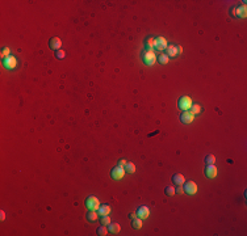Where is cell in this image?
I'll use <instances>...</instances> for the list:
<instances>
[{
	"label": "cell",
	"instance_id": "obj_8",
	"mask_svg": "<svg viewBox=\"0 0 247 236\" xmlns=\"http://www.w3.org/2000/svg\"><path fill=\"white\" fill-rule=\"evenodd\" d=\"M193 119H195V116L191 113V110L183 111L181 116H180V121L183 123H185V125H189V123H192V122H193Z\"/></svg>",
	"mask_w": 247,
	"mask_h": 236
},
{
	"label": "cell",
	"instance_id": "obj_19",
	"mask_svg": "<svg viewBox=\"0 0 247 236\" xmlns=\"http://www.w3.org/2000/svg\"><path fill=\"white\" fill-rule=\"evenodd\" d=\"M157 60L160 63V64H167V63L170 62V58H168V55H166V54H160V55L157 58Z\"/></svg>",
	"mask_w": 247,
	"mask_h": 236
},
{
	"label": "cell",
	"instance_id": "obj_21",
	"mask_svg": "<svg viewBox=\"0 0 247 236\" xmlns=\"http://www.w3.org/2000/svg\"><path fill=\"white\" fill-rule=\"evenodd\" d=\"M201 105L199 104H196V105H192V108H191V113L193 114V116H196V114H200L201 113Z\"/></svg>",
	"mask_w": 247,
	"mask_h": 236
},
{
	"label": "cell",
	"instance_id": "obj_3",
	"mask_svg": "<svg viewBox=\"0 0 247 236\" xmlns=\"http://www.w3.org/2000/svg\"><path fill=\"white\" fill-rule=\"evenodd\" d=\"M3 66L7 69H15L17 67V58L15 55H8L7 58H3Z\"/></svg>",
	"mask_w": 247,
	"mask_h": 236
},
{
	"label": "cell",
	"instance_id": "obj_33",
	"mask_svg": "<svg viewBox=\"0 0 247 236\" xmlns=\"http://www.w3.org/2000/svg\"><path fill=\"white\" fill-rule=\"evenodd\" d=\"M129 218H130V219H134V218H137V213H132L129 215Z\"/></svg>",
	"mask_w": 247,
	"mask_h": 236
},
{
	"label": "cell",
	"instance_id": "obj_26",
	"mask_svg": "<svg viewBox=\"0 0 247 236\" xmlns=\"http://www.w3.org/2000/svg\"><path fill=\"white\" fill-rule=\"evenodd\" d=\"M8 55H11L9 47H3V49H1V58H7Z\"/></svg>",
	"mask_w": 247,
	"mask_h": 236
},
{
	"label": "cell",
	"instance_id": "obj_14",
	"mask_svg": "<svg viewBox=\"0 0 247 236\" xmlns=\"http://www.w3.org/2000/svg\"><path fill=\"white\" fill-rule=\"evenodd\" d=\"M109 213H111V206H108V205H100V207L97 208V214L100 216L109 215Z\"/></svg>",
	"mask_w": 247,
	"mask_h": 236
},
{
	"label": "cell",
	"instance_id": "obj_23",
	"mask_svg": "<svg viewBox=\"0 0 247 236\" xmlns=\"http://www.w3.org/2000/svg\"><path fill=\"white\" fill-rule=\"evenodd\" d=\"M146 46H147V49L149 50H152L154 49V46H155V38H147V41H146Z\"/></svg>",
	"mask_w": 247,
	"mask_h": 236
},
{
	"label": "cell",
	"instance_id": "obj_22",
	"mask_svg": "<svg viewBox=\"0 0 247 236\" xmlns=\"http://www.w3.org/2000/svg\"><path fill=\"white\" fill-rule=\"evenodd\" d=\"M108 228H106V226H100L99 228H97V235H100V236H105V235H108Z\"/></svg>",
	"mask_w": 247,
	"mask_h": 236
},
{
	"label": "cell",
	"instance_id": "obj_10",
	"mask_svg": "<svg viewBox=\"0 0 247 236\" xmlns=\"http://www.w3.org/2000/svg\"><path fill=\"white\" fill-rule=\"evenodd\" d=\"M137 216L141 218L142 220L147 219L149 216H150V210H149L147 206H139L138 210H137Z\"/></svg>",
	"mask_w": 247,
	"mask_h": 236
},
{
	"label": "cell",
	"instance_id": "obj_20",
	"mask_svg": "<svg viewBox=\"0 0 247 236\" xmlns=\"http://www.w3.org/2000/svg\"><path fill=\"white\" fill-rule=\"evenodd\" d=\"M97 215H99V214H97L96 211H93V210H90V213L87 214V219L90 220V222H95V220L97 219Z\"/></svg>",
	"mask_w": 247,
	"mask_h": 236
},
{
	"label": "cell",
	"instance_id": "obj_18",
	"mask_svg": "<svg viewBox=\"0 0 247 236\" xmlns=\"http://www.w3.org/2000/svg\"><path fill=\"white\" fill-rule=\"evenodd\" d=\"M124 169H125V172H126V173H134V172H136V165H134V163L128 161L126 165L124 167Z\"/></svg>",
	"mask_w": 247,
	"mask_h": 236
},
{
	"label": "cell",
	"instance_id": "obj_32",
	"mask_svg": "<svg viewBox=\"0 0 247 236\" xmlns=\"http://www.w3.org/2000/svg\"><path fill=\"white\" fill-rule=\"evenodd\" d=\"M178 53H179V55L183 53V47L180 46V45H178Z\"/></svg>",
	"mask_w": 247,
	"mask_h": 236
},
{
	"label": "cell",
	"instance_id": "obj_24",
	"mask_svg": "<svg viewBox=\"0 0 247 236\" xmlns=\"http://www.w3.org/2000/svg\"><path fill=\"white\" fill-rule=\"evenodd\" d=\"M100 223H101L103 226H108L109 223H111V218H109V215H103L101 219H100Z\"/></svg>",
	"mask_w": 247,
	"mask_h": 236
},
{
	"label": "cell",
	"instance_id": "obj_13",
	"mask_svg": "<svg viewBox=\"0 0 247 236\" xmlns=\"http://www.w3.org/2000/svg\"><path fill=\"white\" fill-rule=\"evenodd\" d=\"M167 55H168V58L170 56H176V55H179V53H178V45H168L167 46Z\"/></svg>",
	"mask_w": 247,
	"mask_h": 236
},
{
	"label": "cell",
	"instance_id": "obj_25",
	"mask_svg": "<svg viewBox=\"0 0 247 236\" xmlns=\"http://www.w3.org/2000/svg\"><path fill=\"white\" fill-rule=\"evenodd\" d=\"M205 161H206V165L214 164V163H216V156L214 155H208L205 157Z\"/></svg>",
	"mask_w": 247,
	"mask_h": 236
},
{
	"label": "cell",
	"instance_id": "obj_6",
	"mask_svg": "<svg viewBox=\"0 0 247 236\" xmlns=\"http://www.w3.org/2000/svg\"><path fill=\"white\" fill-rule=\"evenodd\" d=\"M125 169L122 168V167H114L113 169L111 171V177L113 178V180H121V178H124V176H125Z\"/></svg>",
	"mask_w": 247,
	"mask_h": 236
},
{
	"label": "cell",
	"instance_id": "obj_28",
	"mask_svg": "<svg viewBox=\"0 0 247 236\" xmlns=\"http://www.w3.org/2000/svg\"><path fill=\"white\" fill-rule=\"evenodd\" d=\"M55 56H57L58 59H63V58L66 56V53H65L63 50H58L57 53H55Z\"/></svg>",
	"mask_w": 247,
	"mask_h": 236
},
{
	"label": "cell",
	"instance_id": "obj_27",
	"mask_svg": "<svg viewBox=\"0 0 247 236\" xmlns=\"http://www.w3.org/2000/svg\"><path fill=\"white\" fill-rule=\"evenodd\" d=\"M164 192H166V194L167 195H173L175 194V187H172V186H167L166 189H164Z\"/></svg>",
	"mask_w": 247,
	"mask_h": 236
},
{
	"label": "cell",
	"instance_id": "obj_1",
	"mask_svg": "<svg viewBox=\"0 0 247 236\" xmlns=\"http://www.w3.org/2000/svg\"><path fill=\"white\" fill-rule=\"evenodd\" d=\"M157 58H158V56L155 55L154 50L146 49V50L142 53V60L145 62V64H147V66L155 64V62H157Z\"/></svg>",
	"mask_w": 247,
	"mask_h": 236
},
{
	"label": "cell",
	"instance_id": "obj_30",
	"mask_svg": "<svg viewBox=\"0 0 247 236\" xmlns=\"http://www.w3.org/2000/svg\"><path fill=\"white\" fill-rule=\"evenodd\" d=\"M175 192L178 193V194H183V193H184V187H183V185H180V186H179L178 189L175 190Z\"/></svg>",
	"mask_w": 247,
	"mask_h": 236
},
{
	"label": "cell",
	"instance_id": "obj_9",
	"mask_svg": "<svg viewBox=\"0 0 247 236\" xmlns=\"http://www.w3.org/2000/svg\"><path fill=\"white\" fill-rule=\"evenodd\" d=\"M217 173H218V169H217V167H214V164L206 165V168H205V176L208 177V178H214L216 176H217Z\"/></svg>",
	"mask_w": 247,
	"mask_h": 236
},
{
	"label": "cell",
	"instance_id": "obj_29",
	"mask_svg": "<svg viewBox=\"0 0 247 236\" xmlns=\"http://www.w3.org/2000/svg\"><path fill=\"white\" fill-rule=\"evenodd\" d=\"M126 163H128V161H126L125 159H121L120 161H118V167H122V168H124L125 165H126Z\"/></svg>",
	"mask_w": 247,
	"mask_h": 236
},
{
	"label": "cell",
	"instance_id": "obj_16",
	"mask_svg": "<svg viewBox=\"0 0 247 236\" xmlns=\"http://www.w3.org/2000/svg\"><path fill=\"white\" fill-rule=\"evenodd\" d=\"M237 12H238V13H237L238 17H240V19H245V17L247 16V8H246V5L243 4L242 7H238L237 8Z\"/></svg>",
	"mask_w": 247,
	"mask_h": 236
},
{
	"label": "cell",
	"instance_id": "obj_31",
	"mask_svg": "<svg viewBox=\"0 0 247 236\" xmlns=\"http://www.w3.org/2000/svg\"><path fill=\"white\" fill-rule=\"evenodd\" d=\"M0 219H1V220H4V219H5V213H4L3 210L0 211Z\"/></svg>",
	"mask_w": 247,
	"mask_h": 236
},
{
	"label": "cell",
	"instance_id": "obj_2",
	"mask_svg": "<svg viewBox=\"0 0 247 236\" xmlns=\"http://www.w3.org/2000/svg\"><path fill=\"white\" fill-rule=\"evenodd\" d=\"M86 207L88 208V211H90V210L97 211V208L100 207V201L96 198L95 195L87 197V199H86Z\"/></svg>",
	"mask_w": 247,
	"mask_h": 236
},
{
	"label": "cell",
	"instance_id": "obj_4",
	"mask_svg": "<svg viewBox=\"0 0 247 236\" xmlns=\"http://www.w3.org/2000/svg\"><path fill=\"white\" fill-rule=\"evenodd\" d=\"M178 106L183 111L191 110V108H192V98H191V97H188V96H183V97L179 98Z\"/></svg>",
	"mask_w": 247,
	"mask_h": 236
},
{
	"label": "cell",
	"instance_id": "obj_7",
	"mask_svg": "<svg viewBox=\"0 0 247 236\" xmlns=\"http://www.w3.org/2000/svg\"><path fill=\"white\" fill-rule=\"evenodd\" d=\"M167 46H168V43H167V39L164 37H157L155 38V46H154L155 50L163 51V50L167 49Z\"/></svg>",
	"mask_w": 247,
	"mask_h": 236
},
{
	"label": "cell",
	"instance_id": "obj_17",
	"mask_svg": "<svg viewBox=\"0 0 247 236\" xmlns=\"http://www.w3.org/2000/svg\"><path fill=\"white\" fill-rule=\"evenodd\" d=\"M132 226H133V228H136V229H141L142 228V219L138 216L132 219Z\"/></svg>",
	"mask_w": 247,
	"mask_h": 236
},
{
	"label": "cell",
	"instance_id": "obj_11",
	"mask_svg": "<svg viewBox=\"0 0 247 236\" xmlns=\"http://www.w3.org/2000/svg\"><path fill=\"white\" fill-rule=\"evenodd\" d=\"M49 46H50V49L58 51V50H60L62 41H60V38H58V37H53V38H50V41H49Z\"/></svg>",
	"mask_w": 247,
	"mask_h": 236
},
{
	"label": "cell",
	"instance_id": "obj_15",
	"mask_svg": "<svg viewBox=\"0 0 247 236\" xmlns=\"http://www.w3.org/2000/svg\"><path fill=\"white\" fill-rule=\"evenodd\" d=\"M120 229H121V227L118 223H109L108 224V231L111 232V234H113V235H117L118 232H120Z\"/></svg>",
	"mask_w": 247,
	"mask_h": 236
},
{
	"label": "cell",
	"instance_id": "obj_12",
	"mask_svg": "<svg viewBox=\"0 0 247 236\" xmlns=\"http://www.w3.org/2000/svg\"><path fill=\"white\" fill-rule=\"evenodd\" d=\"M172 182L176 184L178 186H180V185H183V184L185 182V178H184V176H183L181 173H175L172 176Z\"/></svg>",
	"mask_w": 247,
	"mask_h": 236
},
{
	"label": "cell",
	"instance_id": "obj_5",
	"mask_svg": "<svg viewBox=\"0 0 247 236\" xmlns=\"http://www.w3.org/2000/svg\"><path fill=\"white\" fill-rule=\"evenodd\" d=\"M183 187H184V193H187V194H189V195H193L197 193V185L193 181H187V182H184L183 184Z\"/></svg>",
	"mask_w": 247,
	"mask_h": 236
}]
</instances>
